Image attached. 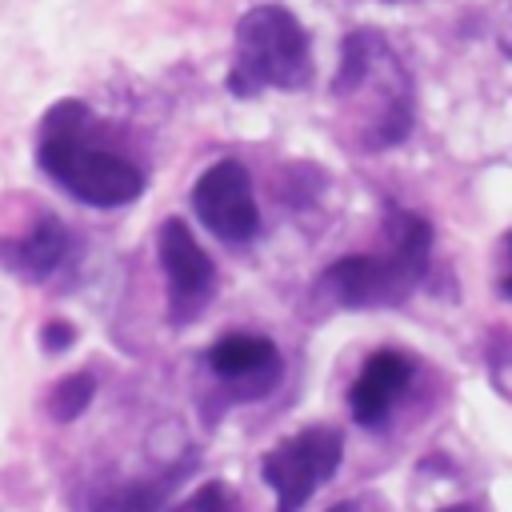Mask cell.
<instances>
[{
    "label": "cell",
    "instance_id": "cell-13",
    "mask_svg": "<svg viewBox=\"0 0 512 512\" xmlns=\"http://www.w3.org/2000/svg\"><path fill=\"white\" fill-rule=\"evenodd\" d=\"M168 512H236V496L220 480H208V484H200L188 500H180Z\"/></svg>",
    "mask_w": 512,
    "mask_h": 512
},
{
    "label": "cell",
    "instance_id": "cell-16",
    "mask_svg": "<svg viewBox=\"0 0 512 512\" xmlns=\"http://www.w3.org/2000/svg\"><path fill=\"white\" fill-rule=\"evenodd\" d=\"M496 40H500V48L512 56V8L504 12V20H500V32H496Z\"/></svg>",
    "mask_w": 512,
    "mask_h": 512
},
{
    "label": "cell",
    "instance_id": "cell-10",
    "mask_svg": "<svg viewBox=\"0 0 512 512\" xmlns=\"http://www.w3.org/2000/svg\"><path fill=\"white\" fill-rule=\"evenodd\" d=\"M0 256H4V264L16 268L24 280H48V276L64 264V256H68V232H64V224H60L56 216H44V220H36L24 236L8 240V244L0 248Z\"/></svg>",
    "mask_w": 512,
    "mask_h": 512
},
{
    "label": "cell",
    "instance_id": "cell-17",
    "mask_svg": "<svg viewBox=\"0 0 512 512\" xmlns=\"http://www.w3.org/2000/svg\"><path fill=\"white\" fill-rule=\"evenodd\" d=\"M328 512H368V500H340V504H332Z\"/></svg>",
    "mask_w": 512,
    "mask_h": 512
},
{
    "label": "cell",
    "instance_id": "cell-8",
    "mask_svg": "<svg viewBox=\"0 0 512 512\" xmlns=\"http://www.w3.org/2000/svg\"><path fill=\"white\" fill-rule=\"evenodd\" d=\"M208 368L228 388L232 400H256L280 384V352L268 336H256V332L220 336L208 348Z\"/></svg>",
    "mask_w": 512,
    "mask_h": 512
},
{
    "label": "cell",
    "instance_id": "cell-18",
    "mask_svg": "<svg viewBox=\"0 0 512 512\" xmlns=\"http://www.w3.org/2000/svg\"><path fill=\"white\" fill-rule=\"evenodd\" d=\"M440 512H480L476 504H452V508H440Z\"/></svg>",
    "mask_w": 512,
    "mask_h": 512
},
{
    "label": "cell",
    "instance_id": "cell-4",
    "mask_svg": "<svg viewBox=\"0 0 512 512\" xmlns=\"http://www.w3.org/2000/svg\"><path fill=\"white\" fill-rule=\"evenodd\" d=\"M312 76V44L304 24L280 4H256L236 24V60L228 88L256 96L264 88H304Z\"/></svg>",
    "mask_w": 512,
    "mask_h": 512
},
{
    "label": "cell",
    "instance_id": "cell-6",
    "mask_svg": "<svg viewBox=\"0 0 512 512\" xmlns=\"http://www.w3.org/2000/svg\"><path fill=\"white\" fill-rule=\"evenodd\" d=\"M192 212L216 240L248 244L260 232V208L248 168L240 160H216L192 184Z\"/></svg>",
    "mask_w": 512,
    "mask_h": 512
},
{
    "label": "cell",
    "instance_id": "cell-14",
    "mask_svg": "<svg viewBox=\"0 0 512 512\" xmlns=\"http://www.w3.org/2000/svg\"><path fill=\"white\" fill-rule=\"evenodd\" d=\"M72 336H76V332H72L64 320H48V324H44V332H40V340H44V348H48V352H56V348L72 344Z\"/></svg>",
    "mask_w": 512,
    "mask_h": 512
},
{
    "label": "cell",
    "instance_id": "cell-11",
    "mask_svg": "<svg viewBox=\"0 0 512 512\" xmlns=\"http://www.w3.org/2000/svg\"><path fill=\"white\" fill-rule=\"evenodd\" d=\"M180 472H168L160 480H148V484H124V488H112L104 496L92 500V512H160L164 496L172 492Z\"/></svg>",
    "mask_w": 512,
    "mask_h": 512
},
{
    "label": "cell",
    "instance_id": "cell-5",
    "mask_svg": "<svg viewBox=\"0 0 512 512\" xmlns=\"http://www.w3.org/2000/svg\"><path fill=\"white\" fill-rule=\"evenodd\" d=\"M344 436L328 424H312L288 440H280L264 460L260 476L276 492V512H300L312 492L340 468Z\"/></svg>",
    "mask_w": 512,
    "mask_h": 512
},
{
    "label": "cell",
    "instance_id": "cell-9",
    "mask_svg": "<svg viewBox=\"0 0 512 512\" xmlns=\"http://www.w3.org/2000/svg\"><path fill=\"white\" fill-rule=\"evenodd\" d=\"M412 380V360L396 348H380L364 360L360 376L352 380L348 388V408H352V420L364 424V428H380L388 420V412L396 408V400L404 396Z\"/></svg>",
    "mask_w": 512,
    "mask_h": 512
},
{
    "label": "cell",
    "instance_id": "cell-15",
    "mask_svg": "<svg viewBox=\"0 0 512 512\" xmlns=\"http://www.w3.org/2000/svg\"><path fill=\"white\" fill-rule=\"evenodd\" d=\"M500 296L512 300V232L504 236V256H500V280H496Z\"/></svg>",
    "mask_w": 512,
    "mask_h": 512
},
{
    "label": "cell",
    "instance_id": "cell-7",
    "mask_svg": "<svg viewBox=\"0 0 512 512\" xmlns=\"http://www.w3.org/2000/svg\"><path fill=\"white\" fill-rule=\"evenodd\" d=\"M156 252H160V268L168 276V308H172V320L176 324H188L212 300L216 268H212L208 252L196 244L192 228L180 216H168L160 224Z\"/></svg>",
    "mask_w": 512,
    "mask_h": 512
},
{
    "label": "cell",
    "instance_id": "cell-3",
    "mask_svg": "<svg viewBox=\"0 0 512 512\" xmlns=\"http://www.w3.org/2000/svg\"><path fill=\"white\" fill-rule=\"evenodd\" d=\"M372 92V112L364 124L368 148H392L412 128V80L388 40L372 28H356L344 36L340 68L332 80V96L352 100Z\"/></svg>",
    "mask_w": 512,
    "mask_h": 512
},
{
    "label": "cell",
    "instance_id": "cell-12",
    "mask_svg": "<svg viewBox=\"0 0 512 512\" xmlns=\"http://www.w3.org/2000/svg\"><path fill=\"white\" fill-rule=\"evenodd\" d=\"M92 392H96V380H92L88 372H76V376L60 380V384L52 388V396H48V412H52L56 420H76V416L88 408Z\"/></svg>",
    "mask_w": 512,
    "mask_h": 512
},
{
    "label": "cell",
    "instance_id": "cell-19",
    "mask_svg": "<svg viewBox=\"0 0 512 512\" xmlns=\"http://www.w3.org/2000/svg\"><path fill=\"white\" fill-rule=\"evenodd\" d=\"M384 4H416V0H384Z\"/></svg>",
    "mask_w": 512,
    "mask_h": 512
},
{
    "label": "cell",
    "instance_id": "cell-2",
    "mask_svg": "<svg viewBox=\"0 0 512 512\" xmlns=\"http://www.w3.org/2000/svg\"><path fill=\"white\" fill-rule=\"evenodd\" d=\"M432 256V228L416 212L388 216V252L340 256L324 272V288L344 308H392L424 280Z\"/></svg>",
    "mask_w": 512,
    "mask_h": 512
},
{
    "label": "cell",
    "instance_id": "cell-1",
    "mask_svg": "<svg viewBox=\"0 0 512 512\" xmlns=\"http://www.w3.org/2000/svg\"><path fill=\"white\" fill-rule=\"evenodd\" d=\"M92 112L80 100H64L44 116L40 128V168L80 204L88 208H124L144 192V172L104 148L92 144Z\"/></svg>",
    "mask_w": 512,
    "mask_h": 512
}]
</instances>
